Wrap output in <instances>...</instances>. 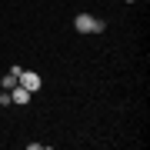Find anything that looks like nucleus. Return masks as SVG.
Returning <instances> with one entry per match:
<instances>
[{
    "label": "nucleus",
    "instance_id": "f257e3e1",
    "mask_svg": "<svg viewBox=\"0 0 150 150\" xmlns=\"http://www.w3.org/2000/svg\"><path fill=\"white\" fill-rule=\"evenodd\" d=\"M74 30H77V33H103V30H107V23L97 20V17H90V13H77Z\"/></svg>",
    "mask_w": 150,
    "mask_h": 150
},
{
    "label": "nucleus",
    "instance_id": "f03ea898",
    "mask_svg": "<svg viewBox=\"0 0 150 150\" xmlns=\"http://www.w3.org/2000/svg\"><path fill=\"white\" fill-rule=\"evenodd\" d=\"M17 83H20L23 90H30V93H37L40 87H43V80H40V74H37V70H20V77H17Z\"/></svg>",
    "mask_w": 150,
    "mask_h": 150
},
{
    "label": "nucleus",
    "instance_id": "7ed1b4c3",
    "mask_svg": "<svg viewBox=\"0 0 150 150\" xmlns=\"http://www.w3.org/2000/svg\"><path fill=\"white\" fill-rule=\"evenodd\" d=\"M30 97H33L30 90H23V87L17 83L13 90H10V103H13V107H27V103H30Z\"/></svg>",
    "mask_w": 150,
    "mask_h": 150
},
{
    "label": "nucleus",
    "instance_id": "20e7f679",
    "mask_svg": "<svg viewBox=\"0 0 150 150\" xmlns=\"http://www.w3.org/2000/svg\"><path fill=\"white\" fill-rule=\"evenodd\" d=\"M17 77H20V67H10V74H4L0 87H4V90H13V87H17Z\"/></svg>",
    "mask_w": 150,
    "mask_h": 150
},
{
    "label": "nucleus",
    "instance_id": "39448f33",
    "mask_svg": "<svg viewBox=\"0 0 150 150\" xmlns=\"http://www.w3.org/2000/svg\"><path fill=\"white\" fill-rule=\"evenodd\" d=\"M123 4H137V0H123Z\"/></svg>",
    "mask_w": 150,
    "mask_h": 150
}]
</instances>
